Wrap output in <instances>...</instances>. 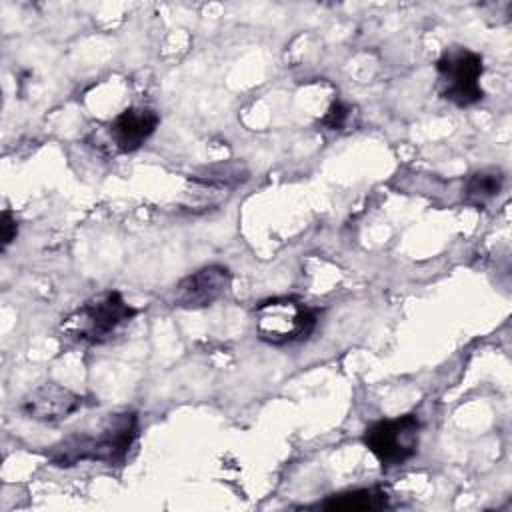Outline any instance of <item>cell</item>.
Listing matches in <instances>:
<instances>
[{"mask_svg":"<svg viewBox=\"0 0 512 512\" xmlns=\"http://www.w3.org/2000/svg\"><path fill=\"white\" fill-rule=\"evenodd\" d=\"M256 334L272 346H286L306 340L318 322L316 310L294 298H268L254 310Z\"/></svg>","mask_w":512,"mask_h":512,"instance_id":"cell-3","label":"cell"},{"mask_svg":"<svg viewBox=\"0 0 512 512\" xmlns=\"http://www.w3.org/2000/svg\"><path fill=\"white\" fill-rule=\"evenodd\" d=\"M350 112H352L350 106L336 100V102H332L326 116L322 118V126H326L328 130H342L350 120Z\"/></svg>","mask_w":512,"mask_h":512,"instance_id":"cell-11","label":"cell"},{"mask_svg":"<svg viewBox=\"0 0 512 512\" xmlns=\"http://www.w3.org/2000/svg\"><path fill=\"white\" fill-rule=\"evenodd\" d=\"M16 234H18V224L10 214V210H4L2 212V250H6L8 244L16 240Z\"/></svg>","mask_w":512,"mask_h":512,"instance_id":"cell-12","label":"cell"},{"mask_svg":"<svg viewBox=\"0 0 512 512\" xmlns=\"http://www.w3.org/2000/svg\"><path fill=\"white\" fill-rule=\"evenodd\" d=\"M318 508L324 510H346V512H370V510H384L388 508V496L384 490L378 488H354L340 494L328 496Z\"/></svg>","mask_w":512,"mask_h":512,"instance_id":"cell-9","label":"cell"},{"mask_svg":"<svg viewBox=\"0 0 512 512\" xmlns=\"http://www.w3.org/2000/svg\"><path fill=\"white\" fill-rule=\"evenodd\" d=\"M138 434V416L132 410L106 414L96 426L78 430L50 446L48 460L54 466H74L78 462H120Z\"/></svg>","mask_w":512,"mask_h":512,"instance_id":"cell-1","label":"cell"},{"mask_svg":"<svg viewBox=\"0 0 512 512\" xmlns=\"http://www.w3.org/2000/svg\"><path fill=\"white\" fill-rule=\"evenodd\" d=\"M362 440L382 468L402 466L418 452L420 420L416 414L378 420L366 428Z\"/></svg>","mask_w":512,"mask_h":512,"instance_id":"cell-5","label":"cell"},{"mask_svg":"<svg viewBox=\"0 0 512 512\" xmlns=\"http://www.w3.org/2000/svg\"><path fill=\"white\" fill-rule=\"evenodd\" d=\"M134 316L136 308H132L120 292L104 290L72 310L62 320L60 332L66 340L76 344H104L120 334Z\"/></svg>","mask_w":512,"mask_h":512,"instance_id":"cell-2","label":"cell"},{"mask_svg":"<svg viewBox=\"0 0 512 512\" xmlns=\"http://www.w3.org/2000/svg\"><path fill=\"white\" fill-rule=\"evenodd\" d=\"M232 276L226 266L210 264L182 278L174 288V306L198 310L212 306L226 296Z\"/></svg>","mask_w":512,"mask_h":512,"instance_id":"cell-6","label":"cell"},{"mask_svg":"<svg viewBox=\"0 0 512 512\" xmlns=\"http://www.w3.org/2000/svg\"><path fill=\"white\" fill-rule=\"evenodd\" d=\"M158 114L152 108H126L108 126L106 140L110 150L118 154H128L138 150L158 128Z\"/></svg>","mask_w":512,"mask_h":512,"instance_id":"cell-7","label":"cell"},{"mask_svg":"<svg viewBox=\"0 0 512 512\" xmlns=\"http://www.w3.org/2000/svg\"><path fill=\"white\" fill-rule=\"evenodd\" d=\"M82 404V398L70 388L56 382H44L28 392L20 404V410L38 422H60L74 414Z\"/></svg>","mask_w":512,"mask_h":512,"instance_id":"cell-8","label":"cell"},{"mask_svg":"<svg viewBox=\"0 0 512 512\" xmlns=\"http://www.w3.org/2000/svg\"><path fill=\"white\" fill-rule=\"evenodd\" d=\"M504 184V174L498 168H484L468 176L464 186V198L472 204H484L498 196Z\"/></svg>","mask_w":512,"mask_h":512,"instance_id":"cell-10","label":"cell"},{"mask_svg":"<svg viewBox=\"0 0 512 512\" xmlns=\"http://www.w3.org/2000/svg\"><path fill=\"white\" fill-rule=\"evenodd\" d=\"M436 74L438 92L444 100L464 108L484 98L480 86L484 64L478 52L466 46H448L436 60Z\"/></svg>","mask_w":512,"mask_h":512,"instance_id":"cell-4","label":"cell"}]
</instances>
